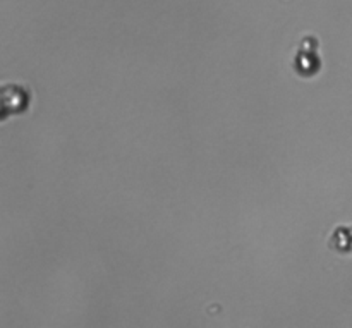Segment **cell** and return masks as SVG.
I'll list each match as a JSON object with an SVG mask.
<instances>
[{
    "instance_id": "obj_1",
    "label": "cell",
    "mask_w": 352,
    "mask_h": 328,
    "mask_svg": "<svg viewBox=\"0 0 352 328\" xmlns=\"http://www.w3.org/2000/svg\"><path fill=\"white\" fill-rule=\"evenodd\" d=\"M320 40L315 34H305L292 57V69L302 78H311L322 69V55L318 52Z\"/></svg>"
},
{
    "instance_id": "obj_2",
    "label": "cell",
    "mask_w": 352,
    "mask_h": 328,
    "mask_svg": "<svg viewBox=\"0 0 352 328\" xmlns=\"http://www.w3.org/2000/svg\"><path fill=\"white\" fill-rule=\"evenodd\" d=\"M2 119L10 113H21L30 107L31 91L19 83H6L2 86Z\"/></svg>"
},
{
    "instance_id": "obj_3",
    "label": "cell",
    "mask_w": 352,
    "mask_h": 328,
    "mask_svg": "<svg viewBox=\"0 0 352 328\" xmlns=\"http://www.w3.org/2000/svg\"><path fill=\"white\" fill-rule=\"evenodd\" d=\"M329 246L337 253H351L352 251V227L339 226L333 229L329 239Z\"/></svg>"
}]
</instances>
